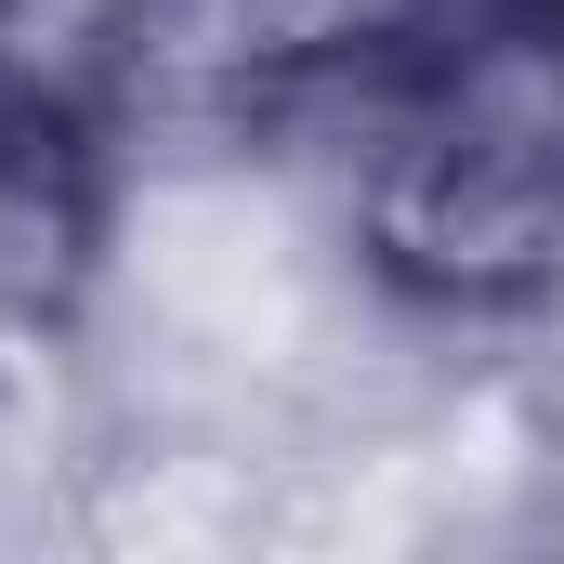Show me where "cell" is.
Listing matches in <instances>:
<instances>
[{"mask_svg":"<svg viewBox=\"0 0 564 564\" xmlns=\"http://www.w3.org/2000/svg\"><path fill=\"white\" fill-rule=\"evenodd\" d=\"M144 26L158 0H0V132L106 158L144 79Z\"/></svg>","mask_w":564,"mask_h":564,"instance_id":"obj_1","label":"cell"},{"mask_svg":"<svg viewBox=\"0 0 564 564\" xmlns=\"http://www.w3.org/2000/svg\"><path fill=\"white\" fill-rule=\"evenodd\" d=\"M79 276H93V158L0 132V394L53 328H79Z\"/></svg>","mask_w":564,"mask_h":564,"instance_id":"obj_2","label":"cell"}]
</instances>
